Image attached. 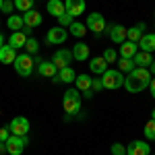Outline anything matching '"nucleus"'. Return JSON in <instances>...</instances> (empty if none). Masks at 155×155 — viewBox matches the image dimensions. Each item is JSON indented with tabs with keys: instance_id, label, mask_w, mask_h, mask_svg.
Returning a JSON list of instances; mask_svg holds the SVG:
<instances>
[{
	"instance_id": "obj_1",
	"label": "nucleus",
	"mask_w": 155,
	"mask_h": 155,
	"mask_svg": "<svg viewBox=\"0 0 155 155\" xmlns=\"http://www.w3.org/2000/svg\"><path fill=\"white\" fill-rule=\"evenodd\" d=\"M151 79H153V74L149 72V68L134 66L130 72H126V77H124V85H122V87H126L128 93H141V91H145V89L149 87Z\"/></svg>"
},
{
	"instance_id": "obj_2",
	"label": "nucleus",
	"mask_w": 155,
	"mask_h": 155,
	"mask_svg": "<svg viewBox=\"0 0 155 155\" xmlns=\"http://www.w3.org/2000/svg\"><path fill=\"white\" fill-rule=\"evenodd\" d=\"M62 107L66 112V116H74L81 112V95H79V89H66V93L62 97Z\"/></svg>"
},
{
	"instance_id": "obj_3",
	"label": "nucleus",
	"mask_w": 155,
	"mask_h": 155,
	"mask_svg": "<svg viewBox=\"0 0 155 155\" xmlns=\"http://www.w3.org/2000/svg\"><path fill=\"white\" fill-rule=\"evenodd\" d=\"M12 66H15V71L19 77H31L33 74V66H35V62H33V56H29V54H17V58L12 62Z\"/></svg>"
},
{
	"instance_id": "obj_4",
	"label": "nucleus",
	"mask_w": 155,
	"mask_h": 155,
	"mask_svg": "<svg viewBox=\"0 0 155 155\" xmlns=\"http://www.w3.org/2000/svg\"><path fill=\"white\" fill-rule=\"evenodd\" d=\"M101 83H104V89L116 91V89H120L124 85V72H120L118 68H107L101 74Z\"/></svg>"
},
{
	"instance_id": "obj_5",
	"label": "nucleus",
	"mask_w": 155,
	"mask_h": 155,
	"mask_svg": "<svg viewBox=\"0 0 155 155\" xmlns=\"http://www.w3.org/2000/svg\"><path fill=\"white\" fill-rule=\"evenodd\" d=\"M27 145H29V139H27V137L11 134V137L6 139V153H8V155H21L25 151Z\"/></svg>"
},
{
	"instance_id": "obj_6",
	"label": "nucleus",
	"mask_w": 155,
	"mask_h": 155,
	"mask_svg": "<svg viewBox=\"0 0 155 155\" xmlns=\"http://www.w3.org/2000/svg\"><path fill=\"white\" fill-rule=\"evenodd\" d=\"M85 27H87V31H93V33H104L106 31V19H104V15L101 12H91L89 17H87V23H85Z\"/></svg>"
},
{
	"instance_id": "obj_7",
	"label": "nucleus",
	"mask_w": 155,
	"mask_h": 155,
	"mask_svg": "<svg viewBox=\"0 0 155 155\" xmlns=\"http://www.w3.org/2000/svg\"><path fill=\"white\" fill-rule=\"evenodd\" d=\"M66 37H68V31H66V27H52L48 33H46V41H48L50 46H62L64 41H66Z\"/></svg>"
},
{
	"instance_id": "obj_8",
	"label": "nucleus",
	"mask_w": 155,
	"mask_h": 155,
	"mask_svg": "<svg viewBox=\"0 0 155 155\" xmlns=\"http://www.w3.org/2000/svg\"><path fill=\"white\" fill-rule=\"evenodd\" d=\"M72 52L71 50H66V48H60L54 52V56H52V62H54V66L56 68H66V66H71V62H72Z\"/></svg>"
},
{
	"instance_id": "obj_9",
	"label": "nucleus",
	"mask_w": 155,
	"mask_h": 155,
	"mask_svg": "<svg viewBox=\"0 0 155 155\" xmlns=\"http://www.w3.org/2000/svg\"><path fill=\"white\" fill-rule=\"evenodd\" d=\"M8 128H11V134H17V137H27V132H29V120L25 118V116H17V118L11 120V124H8Z\"/></svg>"
},
{
	"instance_id": "obj_10",
	"label": "nucleus",
	"mask_w": 155,
	"mask_h": 155,
	"mask_svg": "<svg viewBox=\"0 0 155 155\" xmlns=\"http://www.w3.org/2000/svg\"><path fill=\"white\" fill-rule=\"evenodd\" d=\"M21 17H23L25 29H33V27H39V25L44 23V17H41V12H39V11H35V8H31V11L23 12Z\"/></svg>"
},
{
	"instance_id": "obj_11",
	"label": "nucleus",
	"mask_w": 155,
	"mask_h": 155,
	"mask_svg": "<svg viewBox=\"0 0 155 155\" xmlns=\"http://www.w3.org/2000/svg\"><path fill=\"white\" fill-rule=\"evenodd\" d=\"M126 155H151V145L147 141H132L126 147Z\"/></svg>"
},
{
	"instance_id": "obj_12",
	"label": "nucleus",
	"mask_w": 155,
	"mask_h": 155,
	"mask_svg": "<svg viewBox=\"0 0 155 155\" xmlns=\"http://www.w3.org/2000/svg\"><path fill=\"white\" fill-rule=\"evenodd\" d=\"M72 58L77 60V62H85V60H89V54H91V50L89 46L85 44V41H77L74 46H72Z\"/></svg>"
},
{
	"instance_id": "obj_13",
	"label": "nucleus",
	"mask_w": 155,
	"mask_h": 155,
	"mask_svg": "<svg viewBox=\"0 0 155 155\" xmlns=\"http://www.w3.org/2000/svg\"><path fill=\"white\" fill-rule=\"evenodd\" d=\"M106 29H110V39L114 41V44H124L126 41V27L124 25H110V27H106Z\"/></svg>"
},
{
	"instance_id": "obj_14",
	"label": "nucleus",
	"mask_w": 155,
	"mask_h": 155,
	"mask_svg": "<svg viewBox=\"0 0 155 155\" xmlns=\"http://www.w3.org/2000/svg\"><path fill=\"white\" fill-rule=\"evenodd\" d=\"M64 8H66V12L74 19V17H79V15H83V12H85L87 4H85V0H66Z\"/></svg>"
},
{
	"instance_id": "obj_15",
	"label": "nucleus",
	"mask_w": 155,
	"mask_h": 155,
	"mask_svg": "<svg viewBox=\"0 0 155 155\" xmlns=\"http://www.w3.org/2000/svg\"><path fill=\"white\" fill-rule=\"evenodd\" d=\"M27 37H29V29H25V31H15V33H11V37H8V46L15 48V50L25 48Z\"/></svg>"
},
{
	"instance_id": "obj_16",
	"label": "nucleus",
	"mask_w": 155,
	"mask_h": 155,
	"mask_svg": "<svg viewBox=\"0 0 155 155\" xmlns=\"http://www.w3.org/2000/svg\"><path fill=\"white\" fill-rule=\"evenodd\" d=\"M137 46L141 52H149V54H153L155 52V33H145L139 41H137Z\"/></svg>"
},
{
	"instance_id": "obj_17",
	"label": "nucleus",
	"mask_w": 155,
	"mask_h": 155,
	"mask_svg": "<svg viewBox=\"0 0 155 155\" xmlns=\"http://www.w3.org/2000/svg\"><path fill=\"white\" fill-rule=\"evenodd\" d=\"M37 72H39L41 77H46V79H54V77L58 74V68L54 66V62L44 60V62H39V64H37Z\"/></svg>"
},
{
	"instance_id": "obj_18",
	"label": "nucleus",
	"mask_w": 155,
	"mask_h": 155,
	"mask_svg": "<svg viewBox=\"0 0 155 155\" xmlns=\"http://www.w3.org/2000/svg\"><path fill=\"white\" fill-rule=\"evenodd\" d=\"M107 66H110V64L104 60V56H97V58H91V60H89V71L93 72V74H99V77L107 71Z\"/></svg>"
},
{
	"instance_id": "obj_19",
	"label": "nucleus",
	"mask_w": 155,
	"mask_h": 155,
	"mask_svg": "<svg viewBox=\"0 0 155 155\" xmlns=\"http://www.w3.org/2000/svg\"><path fill=\"white\" fill-rule=\"evenodd\" d=\"M139 52V46L134 44V41H124V44H120V52H118V56L120 58H134V54Z\"/></svg>"
},
{
	"instance_id": "obj_20",
	"label": "nucleus",
	"mask_w": 155,
	"mask_h": 155,
	"mask_svg": "<svg viewBox=\"0 0 155 155\" xmlns=\"http://www.w3.org/2000/svg\"><path fill=\"white\" fill-rule=\"evenodd\" d=\"M145 29H147V25H145V23H137L134 27L126 29V39H128V41H134V44H137V41H139V39H141V37L145 35Z\"/></svg>"
},
{
	"instance_id": "obj_21",
	"label": "nucleus",
	"mask_w": 155,
	"mask_h": 155,
	"mask_svg": "<svg viewBox=\"0 0 155 155\" xmlns=\"http://www.w3.org/2000/svg\"><path fill=\"white\" fill-rule=\"evenodd\" d=\"M132 62H134V66H141V68H149L151 66V62H153V54H149V52H137L134 54V58H132Z\"/></svg>"
},
{
	"instance_id": "obj_22",
	"label": "nucleus",
	"mask_w": 155,
	"mask_h": 155,
	"mask_svg": "<svg viewBox=\"0 0 155 155\" xmlns=\"http://www.w3.org/2000/svg\"><path fill=\"white\" fill-rule=\"evenodd\" d=\"M15 58H17V50L15 48H11L8 44L0 48V64H12Z\"/></svg>"
},
{
	"instance_id": "obj_23",
	"label": "nucleus",
	"mask_w": 155,
	"mask_h": 155,
	"mask_svg": "<svg viewBox=\"0 0 155 155\" xmlns=\"http://www.w3.org/2000/svg\"><path fill=\"white\" fill-rule=\"evenodd\" d=\"M46 8H48V12L52 15V17H56V19H58L60 15H64V12H66V8H64V2H62V0H48Z\"/></svg>"
},
{
	"instance_id": "obj_24",
	"label": "nucleus",
	"mask_w": 155,
	"mask_h": 155,
	"mask_svg": "<svg viewBox=\"0 0 155 155\" xmlns=\"http://www.w3.org/2000/svg\"><path fill=\"white\" fill-rule=\"evenodd\" d=\"M74 89H79V91H89L91 89V77L89 74H85V72H81V74H77V79H74Z\"/></svg>"
},
{
	"instance_id": "obj_25",
	"label": "nucleus",
	"mask_w": 155,
	"mask_h": 155,
	"mask_svg": "<svg viewBox=\"0 0 155 155\" xmlns=\"http://www.w3.org/2000/svg\"><path fill=\"white\" fill-rule=\"evenodd\" d=\"M6 25H8V29H12V33H15V31H23L25 29V23H23V17H21V15H8Z\"/></svg>"
},
{
	"instance_id": "obj_26",
	"label": "nucleus",
	"mask_w": 155,
	"mask_h": 155,
	"mask_svg": "<svg viewBox=\"0 0 155 155\" xmlns=\"http://www.w3.org/2000/svg\"><path fill=\"white\" fill-rule=\"evenodd\" d=\"M58 79H60V83H74V79H77V72L72 71L71 66H66V68H60L58 71Z\"/></svg>"
},
{
	"instance_id": "obj_27",
	"label": "nucleus",
	"mask_w": 155,
	"mask_h": 155,
	"mask_svg": "<svg viewBox=\"0 0 155 155\" xmlns=\"http://www.w3.org/2000/svg\"><path fill=\"white\" fill-rule=\"evenodd\" d=\"M68 33L81 39V37H85V33H87V27H85L83 23H77V21H72V23L68 25Z\"/></svg>"
},
{
	"instance_id": "obj_28",
	"label": "nucleus",
	"mask_w": 155,
	"mask_h": 155,
	"mask_svg": "<svg viewBox=\"0 0 155 155\" xmlns=\"http://www.w3.org/2000/svg\"><path fill=\"white\" fill-rule=\"evenodd\" d=\"M116 64H118V71L120 72H130L132 68H134V62H132L130 58H120V56H118Z\"/></svg>"
},
{
	"instance_id": "obj_29",
	"label": "nucleus",
	"mask_w": 155,
	"mask_h": 155,
	"mask_svg": "<svg viewBox=\"0 0 155 155\" xmlns=\"http://www.w3.org/2000/svg\"><path fill=\"white\" fill-rule=\"evenodd\" d=\"M25 50H27L29 56L37 54V52H39V41H37L35 37H27V41H25Z\"/></svg>"
},
{
	"instance_id": "obj_30",
	"label": "nucleus",
	"mask_w": 155,
	"mask_h": 155,
	"mask_svg": "<svg viewBox=\"0 0 155 155\" xmlns=\"http://www.w3.org/2000/svg\"><path fill=\"white\" fill-rule=\"evenodd\" d=\"M15 2V8L19 12H27L33 8V0H12Z\"/></svg>"
},
{
	"instance_id": "obj_31",
	"label": "nucleus",
	"mask_w": 155,
	"mask_h": 155,
	"mask_svg": "<svg viewBox=\"0 0 155 155\" xmlns=\"http://www.w3.org/2000/svg\"><path fill=\"white\" fill-rule=\"evenodd\" d=\"M145 139L147 141H155V120L153 118L145 124Z\"/></svg>"
},
{
	"instance_id": "obj_32",
	"label": "nucleus",
	"mask_w": 155,
	"mask_h": 155,
	"mask_svg": "<svg viewBox=\"0 0 155 155\" xmlns=\"http://www.w3.org/2000/svg\"><path fill=\"white\" fill-rule=\"evenodd\" d=\"M104 60H106L107 64H114V62H116V60H118V54H116V50L107 48L106 52H104Z\"/></svg>"
},
{
	"instance_id": "obj_33",
	"label": "nucleus",
	"mask_w": 155,
	"mask_h": 155,
	"mask_svg": "<svg viewBox=\"0 0 155 155\" xmlns=\"http://www.w3.org/2000/svg\"><path fill=\"white\" fill-rule=\"evenodd\" d=\"M110 153L112 155H126V147L122 143H114L112 147H110Z\"/></svg>"
},
{
	"instance_id": "obj_34",
	"label": "nucleus",
	"mask_w": 155,
	"mask_h": 155,
	"mask_svg": "<svg viewBox=\"0 0 155 155\" xmlns=\"http://www.w3.org/2000/svg\"><path fill=\"white\" fill-rule=\"evenodd\" d=\"M71 23H72V17L68 15V12H64V15H60V17H58V25H60V27H68Z\"/></svg>"
},
{
	"instance_id": "obj_35",
	"label": "nucleus",
	"mask_w": 155,
	"mask_h": 155,
	"mask_svg": "<svg viewBox=\"0 0 155 155\" xmlns=\"http://www.w3.org/2000/svg\"><path fill=\"white\" fill-rule=\"evenodd\" d=\"M12 11H15V2H12V0H4V2H2V11H0V12L12 15Z\"/></svg>"
},
{
	"instance_id": "obj_36",
	"label": "nucleus",
	"mask_w": 155,
	"mask_h": 155,
	"mask_svg": "<svg viewBox=\"0 0 155 155\" xmlns=\"http://www.w3.org/2000/svg\"><path fill=\"white\" fill-rule=\"evenodd\" d=\"M104 89V83H101V79H91V91L97 93V91H101Z\"/></svg>"
},
{
	"instance_id": "obj_37",
	"label": "nucleus",
	"mask_w": 155,
	"mask_h": 155,
	"mask_svg": "<svg viewBox=\"0 0 155 155\" xmlns=\"http://www.w3.org/2000/svg\"><path fill=\"white\" fill-rule=\"evenodd\" d=\"M8 137H11V128H8V126H2V128H0V143H6Z\"/></svg>"
},
{
	"instance_id": "obj_38",
	"label": "nucleus",
	"mask_w": 155,
	"mask_h": 155,
	"mask_svg": "<svg viewBox=\"0 0 155 155\" xmlns=\"http://www.w3.org/2000/svg\"><path fill=\"white\" fill-rule=\"evenodd\" d=\"M149 89H151V95L155 99V79H151V83H149Z\"/></svg>"
},
{
	"instance_id": "obj_39",
	"label": "nucleus",
	"mask_w": 155,
	"mask_h": 155,
	"mask_svg": "<svg viewBox=\"0 0 155 155\" xmlns=\"http://www.w3.org/2000/svg\"><path fill=\"white\" fill-rule=\"evenodd\" d=\"M6 153V143H0V155Z\"/></svg>"
},
{
	"instance_id": "obj_40",
	"label": "nucleus",
	"mask_w": 155,
	"mask_h": 155,
	"mask_svg": "<svg viewBox=\"0 0 155 155\" xmlns=\"http://www.w3.org/2000/svg\"><path fill=\"white\" fill-rule=\"evenodd\" d=\"M149 72H151V74H155V58H153V62H151V66H149Z\"/></svg>"
},
{
	"instance_id": "obj_41",
	"label": "nucleus",
	"mask_w": 155,
	"mask_h": 155,
	"mask_svg": "<svg viewBox=\"0 0 155 155\" xmlns=\"http://www.w3.org/2000/svg\"><path fill=\"white\" fill-rule=\"evenodd\" d=\"M83 95H85V97H87V99H91V97H93V91H91V89H89V91H85Z\"/></svg>"
},
{
	"instance_id": "obj_42",
	"label": "nucleus",
	"mask_w": 155,
	"mask_h": 155,
	"mask_svg": "<svg viewBox=\"0 0 155 155\" xmlns=\"http://www.w3.org/2000/svg\"><path fill=\"white\" fill-rule=\"evenodd\" d=\"M2 46H4V35L0 33V48H2Z\"/></svg>"
},
{
	"instance_id": "obj_43",
	"label": "nucleus",
	"mask_w": 155,
	"mask_h": 155,
	"mask_svg": "<svg viewBox=\"0 0 155 155\" xmlns=\"http://www.w3.org/2000/svg\"><path fill=\"white\" fill-rule=\"evenodd\" d=\"M151 118L155 120V107H153V110H151Z\"/></svg>"
},
{
	"instance_id": "obj_44",
	"label": "nucleus",
	"mask_w": 155,
	"mask_h": 155,
	"mask_svg": "<svg viewBox=\"0 0 155 155\" xmlns=\"http://www.w3.org/2000/svg\"><path fill=\"white\" fill-rule=\"evenodd\" d=\"M2 2H4V0H0V11H2Z\"/></svg>"
},
{
	"instance_id": "obj_45",
	"label": "nucleus",
	"mask_w": 155,
	"mask_h": 155,
	"mask_svg": "<svg viewBox=\"0 0 155 155\" xmlns=\"http://www.w3.org/2000/svg\"><path fill=\"white\" fill-rule=\"evenodd\" d=\"M153 19H155V12H153Z\"/></svg>"
},
{
	"instance_id": "obj_46",
	"label": "nucleus",
	"mask_w": 155,
	"mask_h": 155,
	"mask_svg": "<svg viewBox=\"0 0 155 155\" xmlns=\"http://www.w3.org/2000/svg\"><path fill=\"white\" fill-rule=\"evenodd\" d=\"M0 114H2V112H0Z\"/></svg>"
}]
</instances>
